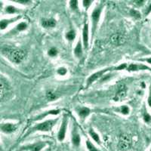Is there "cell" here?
Instances as JSON below:
<instances>
[{
	"label": "cell",
	"instance_id": "cell-1",
	"mask_svg": "<svg viewBox=\"0 0 151 151\" xmlns=\"http://www.w3.org/2000/svg\"><path fill=\"white\" fill-rule=\"evenodd\" d=\"M5 52H7L9 58L15 64H20L21 62H22L26 55L23 50L18 48H10L6 50Z\"/></svg>",
	"mask_w": 151,
	"mask_h": 151
},
{
	"label": "cell",
	"instance_id": "cell-2",
	"mask_svg": "<svg viewBox=\"0 0 151 151\" xmlns=\"http://www.w3.org/2000/svg\"><path fill=\"white\" fill-rule=\"evenodd\" d=\"M57 119H52V120H47L42 123L38 124L33 128V131H40V132H49L53 128L55 124L56 123Z\"/></svg>",
	"mask_w": 151,
	"mask_h": 151
},
{
	"label": "cell",
	"instance_id": "cell-3",
	"mask_svg": "<svg viewBox=\"0 0 151 151\" xmlns=\"http://www.w3.org/2000/svg\"><path fill=\"white\" fill-rule=\"evenodd\" d=\"M132 146V139L128 134H122L120 136L118 147L121 150H128Z\"/></svg>",
	"mask_w": 151,
	"mask_h": 151
},
{
	"label": "cell",
	"instance_id": "cell-4",
	"mask_svg": "<svg viewBox=\"0 0 151 151\" xmlns=\"http://www.w3.org/2000/svg\"><path fill=\"white\" fill-rule=\"evenodd\" d=\"M102 8L98 7L96 8L92 12L91 14V20H92V33L94 34L95 30H96V27L98 26V21H99L100 17H101V14Z\"/></svg>",
	"mask_w": 151,
	"mask_h": 151
},
{
	"label": "cell",
	"instance_id": "cell-5",
	"mask_svg": "<svg viewBox=\"0 0 151 151\" xmlns=\"http://www.w3.org/2000/svg\"><path fill=\"white\" fill-rule=\"evenodd\" d=\"M67 117L64 116L63 119V122H62L61 125H60V130H59L58 134V139L60 141H63L65 138L66 132H67Z\"/></svg>",
	"mask_w": 151,
	"mask_h": 151
},
{
	"label": "cell",
	"instance_id": "cell-6",
	"mask_svg": "<svg viewBox=\"0 0 151 151\" xmlns=\"http://www.w3.org/2000/svg\"><path fill=\"white\" fill-rule=\"evenodd\" d=\"M110 40H111V42L113 43V45H122L125 42V38L121 33H116V34H113L111 36Z\"/></svg>",
	"mask_w": 151,
	"mask_h": 151
},
{
	"label": "cell",
	"instance_id": "cell-7",
	"mask_svg": "<svg viewBox=\"0 0 151 151\" xmlns=\"http://www.w3.org/2000/svg\"><path fill=\"white\" fill-rule=\"evenodd\" d=\"M45 146V144L44 142H38L36 144H30L27 147H24L22 148V150H29V151H41L44 147Z\"/></svg>",
	"mask_w": 151,
	"mask_h": 151
},
{
	"label": "cell",
	"instance_id": "cell-8",
	"mask_svg": "<svg viewBox=\"0 0 151 151\" xmlns=\"http://www.w3.org/2000/svg\"><path fill=\"white\" fill-rule=\"evenodd\" d=\"M17 129V125L13 123H5L0 125V130L6 134H10Z\"/></svg>",
	"mask_w": 151,
	"mask_h": 151
},
{
	"label": "cell",
	"instance_id": "cell-9",
	"mask_svg": "<svg viewBox=\"0 0 151 151\" xmlns=\"http://www.w3.org/2000/svg\"><path fill=\"white\" fill-rule=\"evenodd\" d=\"M108 70H110V69H104V70H102L101 71H98V72L92 74V75L90 76L88 79V81H87V85L88 86H89V85H91V83H94V81H96L97 79H98V78L101 77L102 76L104 75V74L106 72H107Z\"/></svg>",
	"mask_w": 151,
	"mask_h": 151
},
{
	"label": "cell",
	"instance_id": "cell-10",
	"mask_svg": "<svg viewBox=\"0 0 151 151\" xmlns=\"http://www.w3.org/2000/svg\"><path fill=\"white\" fill-rule=\"evenodd\" d=\"M126 95V88L124 85H120L119 87V90L117 93L116 94V96L114 98V100L116 101H120L122 98H124Z\"/></svg>",
	"mask_w": 151,
	"mask_h": 151
},
{
	"label": "cell",
	"instance_id": "cell-11",
	"mask_svg": "<svg viewBox=\"0 0 151 151\" xmlns=\"http://www.w3.org/2000/svg\"><path fill=\"white\" fill-rule=\"evenodd\" d=\"M20 18H21V17H14V18L1 20V21H0V29H1V30H3V29H6L9 24L14 22V21H17V20Z\"/></svg>",
	"mask_w": 151,
	"mask_h": 151
},
{
	"label": "cell",
	"instance_id": "cell-12",
	"mask_svg": "<svg viewBox=\"0 0 151 151\" xmlns=\"http://www.w3.org/2000/svg\"><path fill=\"white\" fill-rule=\"evenodd\" d=\"M145 69L151 70L150 68H149V67L145 65H142V64L137 65V64H131L129 67H127V70L129 71H136L139 70H145Z\"/></svg>",
	"mask_w": 151,
	"mask_h": 151
},
{
	"label": "cell",
	"instance_id": "cell-13",
	"mask_svg": "<svg viewBox=\"0 0 151 151\" xmlns=\"http://www.w3.org/2000/svg\"><path fill=\"white\" fill-rule=\"evenodd\" d=\"M83 43H84L85 48H88V26L87 24H85L84 28L83 30Z\"/></svg>",
	"mask_w": 151,
	"mask_h": 151
},
{
	"label": "cell",
	"instance_id": "cell-14",
	"mask_svg": "<svg viewBox=\"0 0 151 151\" xmlns=\"http://www.w3.org/2000/svg\"><path fill=\"white\" fill-rule=\"evenodd\" d=\"M80 136H79V133L76 129H74L73 132V137H72V142L75 147H79L80 145Z\"/></svg>",
	"mask_w": 151,
	"mask_h": 151
},
{
	"label": "cell",
	"instance_id": "cell-15",
	"mask_svg": "<svg viewBox=\"0 0 151 151\" xmlns=\"http://www.w3.org/2000/svg\"><path fill=\"white\" fill-rule=\"evenodd\" d=\"M42 25L45 28H52L55 27V25H56V21L54 19L42 20Z\"/></svg>",
	"mask_w": 151,
	"mask_h": 151
},
{
	"label": "cell",
	"instance_id": "cell-16",
	"mask_svg": "<svg viewBox=\"0 0 151 151\" xmlns=\"http://www.w3.org/2000/svg\"><path fill=\"white\" fill-rule=\"evenodd\" d=\"M90 110L87 107H83L79 110V115L81 118H86L89 115Z\"/></svg>",
	"mask_w": 151,
	"mask_h": 151
},
{
	"label": "cell",
	"instance_id": "cell-17",
	"mask_svg": "<svg viewBox=\"0 0 151 151\" xmlns=\"http://www.w3.org/2000/svg\"><path fill=\"white\" fill-rule=\"evenodd\" d=\"M74 54H75L76 56L77 57H80L83 54V48H82V43H81L80 40H79L77 45L76 46L75 49H74Z\"/></svg>",
	"mask_w": 151,
	"mask_h": 151
},
{
	"label": "cell",
	"instance_id": "cell-18",
	"mask_svg": "<svg viewBox=\"0 0 151 151\" xmlns=\"http://www.w3.org/2000/svg\"><path fill=\"white\" fill-rule=\"evenodd\" d=\"M6 91V85L3 81L0 79V99H2L4 98Z\"/></svg>",
	"mask_w": 151,
	"mask_h": 151
},
{
	"label": "cell",
	"instance_id": "cell-19",
	"mask_svg": "<svg viewBox=\"0 0 151 151\" xmlns=\"http://www.w3.org/2000/svg\"><path fill=\"white\" fill-rule=\"evenodd\" d=\"M89 133H90V135H91V137H92V139L94 140L95 142L98 143V144H100L99 135L97 134L96 132H94V131H93L92 129H91V130H90V132H89Z\"/></svg>",
	"mask_w": 151,
	"mask_h": 151
},
{
	"label": "cell",
	"instance_id": "cell-20",
	"mask_svg": "<svg viewBox=\"0 0 151 151\" xmlns=\"http://www.w3.org/2000/svg\"><path fill=\"white\" fill-rule=\"evenodd\" d=\"M5 12L8 14H14V13L17 12V9L14 6H12V5H9V6L5 8Z\"/></svg>",
	"mask_w": 151,
	"mask_h": 151
},
{
	"label": "cell",
	"instance_id": "cell-21",
	"mask_svg": "<svg viewBox=\"0 0 151 151\" xmlns=\"http://www.w3.org/2000/svg\"><path fill=\"white\" fill-rule=\"evenodd\" d=\"M75 37H76V33L73 30L69 31L68 33L66 34V38H67L68 40H70V41H73V40L75 39Z\"/></svg>",
	"mask_w": 151,
	"mask_h": 151
},
{
	"label": "cell",
	"instance_id": "cell-22",
	"mask_svg": "<svg viewBox=\"0 0 151 151\" xmlns=\"http://www.w3.org/2000/svg\"><path fill=\"white\" fill-rule=\"evenodd\" d=\"M86 146L89 151H98V150L94 146V144L90 141H86Z\"/></svg>",
	"mask_w": 151,
	"mask_h": 151
},
{
	"label": "cell",
	"instance_id": "cell-23",
	"mask_svg": "<svg viewBox=\"0 0 151 151\" xmlns=\"http://www.w3.org/2000/svg\"><path fill=\"white\" fill-rule=\"evenodd\" d=\"M58 113H59V110H51V111H48V113H43L42 115L38 117V118H36V119H40L44 118L45 116L48 115V114H53V115H56V114H58Z\"/></svg>",
	"mask_w": 151,
	"mask_h": 151
},
{
	"label": "cell",
	"instance_id": "cell-24",
	"mask_svg": "<svg viewBox=\"0 0 151 151\" xmlns=\"http://www.w3.org/2000/svg\"><path fill=\"white\" fill-rule=\"evenodd\" d=\"M27 27V24L24 22H21L19 24H17V26L16 27V29L17 31H23L24 29H26Z\"/></svg>",
	"mask_w": 151,
	"mask_h": 151
},
{
	"label": "cell",
	"instance_id": "cell-25",
	"mask_svg": "<svg viewBox=\"0 0 151 151\" xmlns=\"http://www.w3.org/2000/svg\"><path fill=\"white\" fill-rule=\"evenodd\" d=\"M120 112L123 114V115H128L130 112V109L128 106L126 105H123L120 107Z\"/></svg>",
	"mask_w": 151,
	"mask_h": 151
},
{
	"label": "cell",
	"instance_id": "cell-26",
	"mask_svg": "<svg viewBox=\"0 0 151 151\" xmlns=\"http://www.w3.org/2000/svg\"><path fill=\"white\" fill-rule=\"evenodd\" d=\"M48 54L49 56L51 57H55L57 55H58V50L55 48H52L48 50Z\"/></svg>",
	"mask_w": 151,
	"mask_h": 151
},
{
	"label": "cell",
	"instance_id": "cell-27",
	"mask_svg": "<svg viewBox=\"0 0 151 151\" xmlns=\"http://www.w3.org/2000/svg\"><path fill=\"white\" fill-rule=\"evenodd\" d=\"M130 13L131 15H132V17H135V18H140V17H141V14H140L139 12H137V11L132 9V10H131Z\"/></svg>",
	"mask_w": 151,
	"mask_h": 151
},
{
	"label": "cell",
	"instance_id": "cell-28",
	"mask_svg": "<svg viewBox=\"0 0 151 151\" xmlns=\"http://www.w3.org/2000/svg\"><path fill=\"white\" fill-rule=\"evenodd\" d=\"M70 5L71 9L76 10L78 9V2L76 0H72L70 2Z\"/></svg>",
	"mask_w": 151,
	"mask_h": 151
},
{
	"label": "cell",
	"instance_id": "cell-29",
	"mask_svg": "<svg viewBox=\"0 0 151 151\" xmlns=\"http://www.w3.org/2000/svg\"><path fill=\"white\" fill-rule=\"evenodd\" d=\"M46 96H47V98L48 99V101H53V100H55V98H56L55 94H54L52 91H48Z\"/></svg>",
	"mask_w": 151,
	"mask_h": 151
},
{
	"label": "cell",
	"instance_id": "cell-30",
	"mask_svg": "<svg viewBox=\"0 0 151 151\" xmlns=\"http://www.w3.org/2000/svg\"><path fill=\"white\" fill-rule=\"evenodd\" d=\"M144 122L147 123H150L151 122V116L150 115L149 113H145L144 114Z\"/></svg>",
	"mask_w": 151,
	"mask_h": 151
},
{
	"label": "cell",
	"instance_id": "cell-31",
	"mask_svg": "<svg viewBox=\"0 0 151 151\" xmlns=\"http://www.w3.org/2000/svg\"><path fill=\"white\" fill-rule=\"evenodd\" d=\"M57 72H58V73L60 76H64L67 74V69L64 68V67H60L59 69H58V71H57Z\"/></svg>",
	"mask_w": 151,
	"mask_h": 151
},
{
	"label": "cell",
	"instance_id": "cell-32",
	"mask_svg": "<svg viewBox=\"0 0 151 151\" xmlns=\"http://www.w3.org/2000/svg\"><path fill=\"white\" fill-rule=\"evenodd\" d=\"M125 68H127V64H122L120 66H119L116 68V70H125Z\"/></svg>",
	"mask_w": 151,
	"mask_h": 151
},
{
	"label": "cell",
	"instance_id": "cell-33",
	"mask_svg": "<svg viewBox=\"0 0 151 151\" xmlns=\"http://www.w3.org/2000/svg\"><path fill=\"white\" fill-rule=\"evenodd\" d=\"M91 2H92V1H83V5H84V7H86L87 9V8H88L91 5Z\"/></svg>",
	"mask_w": 151,
	"mask_h": 151
},
{
	"label": "cell",
	"instance_id": "cell-34",
	"mask_svg": "<svg viewBox=\"0 0 151 151\" xmlns=\"http://www.w3.org/2000/svg\"><path fill=\"white\" fill-rule=\"evenodd\" d=\"M147 103L149 104L150 107H151V86L150 87V91H149V96H148L147 99Z\"/></svg>",
	"mask_w": 151,
	"mask_h": 151
},
{
	"label": "cell",
	"instance_id": "cell-35",
	"mask_svg": "<svg viewBox=\"0 0 151 151\" xmlns=\"http://www.w3.org/2000/svg\"><path fill=\"white\" fill-rule=\"evenodd\" d=\"M14 2H18V3H21V4H26V3H28L29 1H27V0H16V1H14Z\"/></svg>",
	"mask_w": 151,
	"mask_h": 151
},
{
	"label": "cell",
	"instance_id": "cell-36",
	"mask_svg": "<svg viewBox=\"0 0 151 151\" xmlns=\"http://www.w3.org/2000/svg\"><path fill=\"white\" fill-rule=\"evenodd\" d=\"M145 60V61L148 62L149 64H151V58H147V59H144V60Z\"/></svg>",
	"mask_w": 151,
	"mask_h": 151
},
{
	"label": "cell",
	"instance_id": "cell-37",
	"mask_svg": "<svg viewBox=\"0 0 151 151\" xmlns=\"http://www.w3.org/2000/svg\"><path fill=\"white\" fill-rule=\"evenodd\" d=\"M150 151H151V147H150Z\"/></svg>",
	"mask_w": 151,
	"mask_h": 151
}]
</instances>
